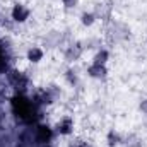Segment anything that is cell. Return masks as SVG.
Instances as JSON below:
<instances>
[{"label":"cell","mask_w":147,"mask_h":147,"mask_svg":"<svg viewBox=\"0 0 147 147\" xmlns=\"http://www.w3.org/2000/svg\"><path fill=\"white\" fill-rule=\"evenodd\" d=\"M123 144V137H121V134L118 132V130H115V128H111L108 130V134H106V146L108 147H118Z\"/></svg>","instance_id":"cell-10"},{"label":"cell","mask_w":147,"mask_h":147,"mask_svg":"<svg viewBox=\"0 0 147 147\" xmlns=\"http://www.w3.org/2000/svg\"><path fill=\"white\" fill-rule=\"evenodd\" d=\"M70 147H91V146H87V144H74Z\"/></svg>","instance_id":"cell-17"},{"label":"cell","mask_w":147,"mask_h":147,"mask_svg":"<svg viewBox=\"0 0 147 147\" xmlns=\"http://www.w3.org/2000/svg\"><path fill=\"white\" fill-rule=\"evenodd\" d=\"M139 110L142 111L144 115H147V98H146V99H142V101H140V105H139Z\"/></svg>","instance_id":"cell-16"},{"label":"cell","mask_w":147,"mask_h":147,"mask_svg":"<svg viewBox=\"0 0 147 147\" xmlns=\"http://www.w3.org/2000/svg\"><path fill=\"white\" fill-rule=\"evenodd\" d=\"M96 21H98V17H96V14L92 12V10H84L82 14H80V24L84 26V28H91V26H94L96 24Z\"/></svg>","instance_id":"cell-12"},{"label":"cell","mask_w":147,"mask_h":147,"mask_svg":"<svg viewBox=\"0 0 147 147\" xmlns=\"http://www.w3.org/2000/svg\"><path fill=\"white\" fill-rule=\"evenodd\" d=\"M86 72H87V75H89L91 79L103 80V79L108 77V67H106V65H96V63H91V65H87Z\"/></svg>","instance_id":"cell-6"},{"label":"cell","mask_w":147,"mask_h":147,"mask_svg":"<svg viewBox=\"0 0 147 147\" xmlns=\"http://www.w3.org/2000/svg\"><path fill=\"white\" fill-rule=\"evenodd\" d=\"M31 17V9L26 7L24 3H14L12 9H10V19L17 24H24L28 19Z\"/></svg>","instance_id":"cell-3"},{"label":"cell","mask_w":147,"mask_h":147,"mask_svg":"<svg viewBox=\"0 0 147 147\" xmlns=\"http://www.w3.org/2000/svg\"><path fill=\"white\" fill-rule=\"evenodd\" d=\"M55 134L57 135H62V137H69V135H72L74 134V118L70 115H65V116H62L58 121H57V125H55Z\"/></svg>","instance_id":"cell-4"},{"label":"cell","mask_w":147,"mask_h":147,"mask_svg":"<svg viewBox=\"0 0 147 147\" xmlns=\"http://www.w3.org/2000/svg\"><path fill=\"white\" fill-rule=\"evenodd\" d=\"M43 57H45V50H43L41 46H38V45L29 46L28 51H26V60H28L29 63H34V65L43 60Z\"/></svg>","instance_id":"cell-8"},{"label":"cell","mask_w":147,"mask_h":147,"mask_svg":"<svg viewBox=\"0 0 147 147\" xmlns=\"http://www.w3.org/2000/svg\"><path fill=\"white\" fill-rule=\"evenodd\" d=\"M7 70V60H5V51H3V46L0 43V72H5Z\"/></svg>","instance_id":"cell-14"},{"label":"cell","mask_w":147,"mask_h":147,"mask_svg":"<svg viewBox=\"0 0 147 147\" xmlns=\"http://www.w3.org/2000/svg\"><path fill=\"white\" fill-rule=\"evenodd\" d=\"M82 55H84V46H82V43H79V41L70 43V45L65 48V51H63V58H65L69 63L77 62Z\"/></svg>","instance_id":"cell-5"},{"label":"cell","mask_w":147,"mask_h":147,"mask_svg":"<svg viewBox=\"0 0 147 147\" xmlns=\"http://www.w3.org/2000/svg\"><path fill=\"white\" fill-rule=\"evenodd\" d=\"M60 2H62L63 7H67V9H75L77 3H79V0H60Z\"/></svg>","instance_id":"cell-15"},{"label":"cell","mask_w":147,"mask_h":147,"mask_svg":"<svg viewBox=\"0 0 147 147\" xmlns=\"http://www.w3.org/2000/svg\"><path fill=\"white\" fill-rule=\"evenodd\" d=\"M65 79H67V82H69L70 86H75V84H77V80H79L77 72H75L74 69H69V70L65 72Z\"/></svg>","instance_id":"cell-13"},{"label":"cell","mask_w":147,"mask_h":147,"mask_svg":"<svg viewBox=\"0 0 147 147\" xmlns=\"http://www.w3.org/2000/svg\"><path fill=\"white\" fill-rule=\"evenodd\" d=\"M12 110L21 120L29 121V120H33V115H34V101L26 98V94L17 92L12 98Z\"/></svg>","instance_id":"cell-1"},{"label":"cell","mask_w":147,"mask_h":147,"mask_svg":"<svg viewBox=\"0 0 147 147\" xmlns=\"http://www.w3.org/2000/svg\"><path fill=\"white\" fill-rule=\"evenodd\" d=\"M111 34L118 41L127 39V38H130V28L127 24H123V22H113L111 24Z\"/></svg>","instance_id":"cell-7"},{"label":"cell","mask_w":147,"mask_h":147,"mask_svg":"<svg viewBox=\"0 0 147 147\" xmlns=\"http://www.w3.org/2000/svg\"><path fill=\"white\" fill-rule=\"evenodd\" d=\"M53 135H55V130H53L51 127H48V125H39V127H38V140H39L41 144L51 142Z\"/></svg>","instance_id":"cell-9"},{"label":"cell","mask_w":147,"mask_h":147,"mask_svg":"<svg viewBox=\"0 0 147 147\" xmlns=\"http://www.w3.org/2000/svg\"><path fill=\"white\" fill-rule=\"evenodd\" d=\"M7 77H9V82L17 89V92L24 94L26 87L29 86V77L24 72H21V70H9L7 72Z\"/></svg>","instance_id":"cell-2"},{"label":"cell","mask_w":147,"mask_h":147,"mask_svg":"<svg viewBox=\"0 0 147 147\" xmlns=\"http://www.w3.org/2000/svg\"><path fill=\"white\" fill-rule=\"evenodd\" d=\"M108 60H110V51H108L106 48H99V50L94 53L91 63H96V65H106Z\"/></svg>","instance_id":"cell-11"}]
</instances>
